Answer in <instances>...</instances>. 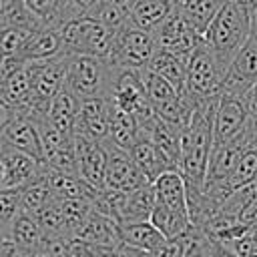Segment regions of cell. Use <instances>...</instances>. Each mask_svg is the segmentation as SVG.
<instances>
[{
    "label": "cell",
    "mask_w": 257,
    "mask_h": 257,
    "mask_svg": "<svg viewBox=\"0 0 257 257\" xmlns=\"http://www.w3.org/2000/svg\"><path fill=\"white\" fill-rule=\"evenodd\" d=\"M253 24H255V18L251 16V12L239 2L229 0L205 30L203 44L213 52L219 64L227 70L235 60V56L239 54V50L251 38Z\"/></svg>",
    "instance_id": "obj_1"
},
{
    "label": "cell",
    "mask_w": 257,
    "mask_h": 257,
    "mask_svg": "<svg viewBox=\"0 0 257 257\" xmlns=\"http://www.w3.org/2000/svg\"><path fill=\"white\" fill-rule=\"evenodd\" d=\"M116 68L108 60L88 54H66V88L80 100L108 98Z\"/></svg>",
    "instance_id": "obj_2"
},
{
    "label": "cell",
    "mask_w": 257,
    "mask_h": 257,
    "mask_svg": "<svg viewBox=\"0 0 257 257\" xmlns=\"http://www.w3.org/2000/svg\"><path fill=\"white\" fill-rule=\"evenodd\" d=\"M60 34L64 42V54H88L108 60L114 32H110L92 16L84 14L68 20L60 28Z\"/></svg>",
    "instance_id": "obj_3"
},
{
    "label": "cell",
    "mask_w": 257,
    "mask_h": 257,
    "mask_svg": "<svg viewBox=\"0 0 257 257\" xmlns=\"http://www.w3.org/2000/svg\"><path fill=\"white\" fill-rule=\"evenodd\" d=\"M225 72L227 70L219 64V60L213 56V52L201 40V44L195 48V52L191 54L189 64H187L185 94L199 102L219 98L223 92Z\"/></svg>",
    "instance_id": "obj_4"
},
{
    "label": "cell",
    "mask_w": 257,
    "mask_h": 257,
    "mask_svg": "<svg viewBox=\"0 0 257 257\" xmlns=\"http://www.w3.org/2000/svg\"><path fill=\"white\" fill-rule=\"evenodd\" d=\"M155 52L157 42L153 32H145L131 24H124L118 32H114L108 64L120 70H143L147 68Z\"/></svg>",
    "instance_id": "obj_5"
},
{
    "label": "cell",
    "mask_w": 257,
    "mask_h": 257,
    "mask_svg": "<svg viewBox=\"0 0 257 257\" xmlns=\"http://www.w3.org/2000/svg\"><path fill=\"white\" fill-rule=\"evenodd\" d=\"M108 100L114 106H118L120 110L133 114L137 118L139 126H143L145 122H149L155 116V108L149 102V96L145 92L139 70H120V68H116Z\"/></svg>",
    "instance_id": "obj_6"
},
{
    "label": "cell",
    "mask_w": 257,
    "mask_h": 257,
    "mask_svg": "<svg viewBox=\"0 0 257 257\" xmlns=\"http://www.w3.org/2000/svg\"><path fill=\"white\" fill-rule=\"evenodd\" d=\"M32 108L44 112L50 100L66 86V54L30 62Z\"/></svg>",
    "instance_id": "obj_7"
},
{
    "label": "cell",
    "mask_w": 257,
    "mask_h": 257,
    "mask_svg": "<svg viewBox=\"0 0 257 257\" xmlns=\"http://www.w3.org/2000/svg\"><path fill=\"white\" fill-rule=\"evenodd\" d=\"M153 36H155V42H157V50H165V52L177 54V56H181L185 60L191 58V54L195 52V48L203 40V36L181 14L179 4L173 10V14L153 32Z\"/></svg>",
    "instance_id": "obj_8"
},
{
    "label": "cell",
    "mask_w": 257,
    "mask_h": 257,
    "mask_svg": "<svg viewBox=\"0 0 257 257\" xmlns=\"http://www.w3.org/2000/svg\"><path fill=\"white\" fill-rule=\"evenodd\" d=\"M255 82H257V32L251 34V38L245 42V46L239 50V54L227 68L223 80V92L245 98L251 104V90Z\"/></svg>",
    "instance_id": "obj_9"
},
{
    "label": "cell",
    "mask_w": 257,
    "mask_h": 257,
    "mask_svg": "<svg viewBox=\"0 0 257 257\" xmlns=\"http://www.w3.org/2000/svg\"><path fill=\"white\" fill-rule=\"evenodd\" d=\"M106 147V175L104 185L112 191H135L143 185H149L147 177L141 173L137 163L133 161L126 149L114 147L106 139L102 141Z\"/></svg>",
    "instance_id": "obj_10"
},
{
    "label": "cell",
    "mask_w": 257,
    "mask_h": 257,
    "mask_svg": "<svg viewBox=\"0 0 257 257\" xmlns=\"http://www.w3.org/2000/svg\"><path fill=\"white\" fill-rule=\"evenodd\" d=\"M251 112V104L245 98L233 96V94H221L215 114V128H213V149L229 143L235 135L241 133V128L247 122V116Z\"/></svg>",
    "instance_id": "obj_11"
},
{
    "label": "cell",
    "mask_w": 257,
    "mask_h": 257,
    "mask_svg": "<svg viewBox=\"0 0 257 257\" xmlns=\"http://www.w3.org/2000/svg\"><path fill=\"white\" fill-rule=\"evenodd\" d=\"M74 153H76V165L78 175L84 183H88L92 189H106L104 175H106V147L102 141H88L84 137L72 135Z\"/></svg>",
    "instance_id": "obj_12"
},
{
    "label": "cell",
    "mask_w": 257,
    "mask_h": 257,
    "mask_svg": "<svg viewBox=\"0 0 257 257\" xmlns=\"http://www.w3.org/2000/svg\"><path fill=\"white\" fill-rule=\"evenodd\" d=\"M0 159L6 167V185L4 189H26L38 181H42L44 177V169L46 165L34 161L32 157L12 149V147H6L4 143L0 145Z\"/></svg>",
    "instance_id": "obj_13"
},
{
    "label": "cell",
    "mask_w": 257,
    "mask_h": 257,
    "mask_svg": "<svg viewBox=\"0 0 257 257\" xmlns=\"http://www.w3.org/2000/svg\"><path fill=\"white\" fill-rule=\"evenodd\" d=\"M110 100L108 98H86L80 104V112L74 122L72 135L88 141H104L108 135Z\"/></svg>",
    "instance_id": "obj_14"
},
{
    "label": "cell",
    "mask_w": 257,
    "mask_h": 257,
    "mask_svg": "<svg viewBox=\"0 0 257 257\" xmlns=\"http://www.w3.org/2000/svg\"><path fill=\"white\" fill-rule=\"evenodd\" d=\"M0 141L6 145V147H12L28 157H32L34 161L46 165V159H44V151H42V143H40V137H38V131L34 126V122L30 120V116L26 114H18L8 126L6 131L0 135Z\"/></svg>",
    "instance_id": "obj_15"
},
{
    "label": "cell",
    "mask_w": 257,
    "mask_h": 257,
    "mask_svg": "<svg viewBox=\"0 0 257 257\" xmlns=\"http://www.w3.org/2000/svg\"><path fill=\"white\" fill-rule=\"evenodd\" d=\"M139 128L163 153V157L169 161V165L175 171H179V165H181V137H183V133L177 126H173L171 122H167L161 116H157V114L149 122L139 126Z\"/></svg>",
    "instance_id": "obj_16"
},
{
    "label": "cell",
    "mask_w": 257,
    "mask_h": 257,
    "mask_svg": "<svg viewBox=\"0 0 257 257\" xmlns=\"http://www.w3.org/2000/svg\"><path fill=\"white\" fill-rule=\"evenodd\" d=\"M128 153H131V157H133V161L137 163V167L141 169V173L147 177V181L153 185L161 175H165L167 171H175L171 165H169V161L163 157V153L151 143V139L145 135V133H141V128H139V137H137V141L133 143V147L128 149Z\"/></svg>",
    "instance_id": "obj_17"
},
{
    "label": "cell",
    "mask_w": 257,
    "mask_h": 257,
    "mask_svg": "<svg viewBox=\"0 0 257 257\" xmlns=\"http://www.w3.org/2000/svg\"><path fill=\"white\" fill-rule=\"evenodd\" d=\"M0 96L14 108L16 114H28V110L32 108L30 62H24L0 84Z\"/></svg>",
    "instance_id": "obj_18"
},
{
    "label": "cell",
    "mask_w": 257,
    "mask_h": 257,
    "mask_svg": "<svg viewBox=\"0 0 257 257\" xmlns=\"http://www.w3.org/2000/svg\"><path fill=\"white\" fill-rule=\"evenodd\" d=\"M179 0H137L126 24L145 30L155 32L177 8Z\"/></svg>",
    "instance_id": "obj_19"
},
{
    "label": "cell",
    "mask_w": 257,
    "mask_h": 257,
    "mask_svg": "<svg viewBox=\"0 0 257 257\" xmlns=\"http://www.w3.org/2000/svg\"><path fill=\"white\" fill-rule=\"evenodd\" d=\"M149 221L159 229V233L167 241L185 239L195 229L189 211H175V209H169V207H163V205H157V203L153 207V213H151Z\"/></svg>",
    "instance_id": "obj_20"
},
{
    "label": "cell",
    "mask_w": 257,
    "mask_h": 257,
    "mask_svg": "<svg viewBox=\"0 0 257 257\" xmlns=\"http://www.w3.org/2000/svg\"><path fill=\"white\" fill-rule=\"evenodd\" d=\"M80 104L82 100L72 92L68 90L66 86L50 100V104L46 106L44 114L46 118L58 128L62 131L64 135H70L72 137V131H74V122H76V116L80 112Z\"/></svg>",
    "instance_id": "obj_21"
},
{
    "label": "cell",
    "mask_w": 257,
    "mask_h": 257,
    "mask_svg": "<svg viewBox=\"0 0 257 257\" xmlns=\"http://www.w3.org/2000/svg\"><path fill=\"white\" fill-rule=\"evenodd\" d=\"M60 54H64V42H62L60 30L58 28H44V30H38L30 36V40L26 42V46L18 58L22 62H36V60L54 58Z\"/></svg>",
    "instance_id": "obj_22"
},
{
    "label": "cell",
    "mask_w": 257,
    "mask_h": 257,
    "mask_svg": "<svg viewBox=\"0 0 257 257\" xmlns=\"http://www.w3.org/2000/svg\"><path fill=\"white\" fill-rule=\"evenodd\" d=\"M155 203L175 209V211H189L187 207V185L179 171H167L153 183Z\"/></svg>",
    "instance_id": "obj_23"
},
{
    "label": "cell",
    "mask_w": 257,
    "mask_h": 257,
    "mask_svg": "<svg viewBox=\"0 0 257 257\" xmlns=\"http://www.w3.org/2000/svg\"><path fill=\"white\" fill-rule=\"evenodd\" d=\"M76 239H82L86 243H92V245H98V247H120V235H118V225L100 215V213H94L90 211L88 219L84 221V225L80 227Z\"/></svg>",
    "instance_id": "obj_24"
},
{
    "label": "cell",
    "mask_w": 257,
    "mask_h": 257,
    "mask_svg": "<svg viewBox=\"0 0 257 257\" xmlns=\"http://www.w3.org/2000/svg\"><path fill=\"white\" fill-rule=\"evenodd\" d=\"M10 239H12L20 249L28 251L32 257H34V253H38V251L46 245V241H50V239H46V235H44V231H42L38 219H36L32 213L24 211V209L18 213V217H16V221H14V225H12Z\"/></svg>",
    "instance_id": "obj_25"
},
{
    "label": "cell",
    "mask_w": 257,
    "mask_h": 257,
    "mask_svg": "<svg viewBox=\"0 0 257 257\" xmlns=\"http://www.w3.org/2000/svg\"><path fill=\"white\" fill-rule=\"evenodd\" d=\"M118 235H120V243L124 247L137 249V251H145V253L155 251L157 247H161L167 241L151 221L120 225L118 227Z\"/></svg>",
    "instance_id": "obj_26"
},
{
    "label": "cell",
    "mask_w": 257,
    "mask_h": 257,
    "mask_svg": "<svg viewBox=\"0 0 257 257\" xmlns=\"http://www.w3.org/2000/svg\"><path fill=\"white\" fill-rule=\"evenodd\" d=\"M139 72H141V80H143L145 92L149 96V102L155 108V114H161V112H165L167 108H171L173 104L179 102L183 92H179L169 80H165L163 76H159V74H155L147 68H143Z\"/></svg>",
    "instance_id": "obj_27"
},
{
    "label": "cell",
    "mask_w": 257,
    "mask_h": 257,
    "mask_svg": "<svg viewBox=\"0 0 257 257\" xmlns=\"http://www.w3.org/2000/svg\"><path fill=\"white\" fill-rule=\"evenodd\" d=\"M187 64L189 60L165 52V50H157L153 54V58L147 64V70L163 76L165 80H169L179 92H185V82H187Z\"/></svg>",
    "instance_id": "obj_28"
},
{
    "label": "cell",
    "mask_w": 257,
    "mask_h": 257,
    "mask_svg": "<svg viewBox=\"0 0 257 257\" xmlns=\"http://www.w3.org/2000/svg\"><path fill=\"white\" fill-rule=\"evenodd\" d=\"M227 2L229 0H179V10L187 22L203 36Z\"/></svg>",
    "instance_id": "obj_29"
},
{
    "label": "cell",
    "mask_w": 257,
    "mask_h": 257,
    "mask_svg": "<svg viewBox=\"0 0 257 257\" xmlns=\"http://www.w3.org/2000/svg\"><path fill=\"white\" fill-rule=\"evenodd\" d=\"M139 137V122L133 114L120 110L110 102V116H108V135L106 141L120 149H131Z\"/></svg>",
    "instance_id": "obj_30"
},
{
    "label": "cell",
    "mask_w": 257,
    "mask_h": 257,
    "mask_svg": "<svg viewBox=\"0 0 257 257\" xmlns=\"http://www.w3.org/2000/svg\"><path fill=\"white\" fill-rule=\"evenodd\" d=\"M135 2L137 0H98L86 14L104 24L110 32H118L126 24Z\"/></svg>",
    "instance_id": "obj_31"
},
{
    "label": "cell",
    "mask_w": 257,
    "mask_h": 257,
    "mask_svg": "<svg viewBox=\"0 0 257 257\" xmlns=\"http://www.w3.org/2000/svg\"><path fill=\"white\" fill-rule=\"evenodd\" d=\"M22 4L44 24V28H62L68 0H22Z\"/></svg>",
    "instance_id": "obj_32"
},
{
    "label": "cell",
    "mask_w": 257,
    "mask_h": 257,
    "mask_svg": "<svg viewBox=\"0 0 257 257\" xmlns=\"http://www.w3.org/2000/svg\"><path fill=\"white\" fill-rule=\"evenodd\" d=\"M22 211V193L18 189H0V237H10L12 225Z\"/></svg>",
    "instance_id": "obj_33"
},
{
    "label": "cell",
    "mask_w": 257,
    "mask_h": 257,
    "mask_svg": "<svg viewBox=\"0 0 257 257\" xmlns=\"http://www.w3.org/2000/svg\"><path fill=\"white\" fill-rule=\"evenodd\" d=\"M20 193H22V209L28 211V213H32L34 217L56 199V195L52 193V189L46 185L44 177H42V181L30 185L26 189H22Z\"/></svg>",
    "instance_id": "obj_34"
},
{
    "label": "cell",
    "mask_w": 257,
    "mask_h": 257,
    "mask_svg": "<svg viewBox=\"0 0 257 257\" xmlns=\"http://www.w3.org/2000/svg\"><path fill=\"white\" fill-rule=\"evenodd\" d=\"M32 34L34 32H28V30H22V28H14V26L2 28V32H0V56L18 58Z\"/></svg>",
    "instance_id": "obj_35"
},
{
    "label": "cell",
    "mask_w": 257,
    "mask_h": 257,
    "mask_svg": "<svg viewBox=\"0 0 257 257\" xmlns=\"http://www.w3.org/2000/svg\"><path fill=\"white\" fill-rule=\"evenodd\" d=\"M183 257H211L209 253V237L201 229H193L191 235L187 237L185 245V255Z\"/></svg>",
    "instance_id": "obj_36"
},
{
    "label": "cell",
    "mask_w": 257,
    "mask_h": 257,
    "mask_svg": "<svg viewBox=\"0 0 257 257\" xmlns=\"http://www.w3.org/2000/svg\"><path fill=\"white\" fill-rule=\"evenodd\" d=\"M96 2H98V0H68L66 10H64V24H66L68 20H74V18H78V16H84ZM64 24H62V26H64Z\"/></svg>",
    "instance_id": "obj_37"
},
{
    "label": "cell",
    "mask_w": 257,
    "mask_h": 257,
    "mask_svg": "<svg viewBox=\"0 0 257 257\" xmlns=\"http://www.w3.org/2000/svg\"><path fill=\"white\" fill-rule=\"evenodd\" d=\"M34 257H68L66 241H62V239H50V241H46V245L38 253H34Z\"/></svg>",
    "instance_id": "obj_38"
},
{
    "label": "cell",
    "mask_w": 257,
    "mask_h": 257,
    "mask_svg": "<svg viewBox=\"0 0 257 257\" xmlns=\"http://www.w3.org/2000/svg\"><path fill=\"white\" fill-rule=\"evenodd\" d=\"M0 257H32V255L20 249L10 237H0Z\"/></svg>",
    "instance_id": "obj_39"
},
{
    "label": "cell",
    "mask_w": 257,
    "mask_h": 257,
    "mask_svg": "<svg viewBox=\"0 0 257 257\" xmlns=\"http://www.w3.org/2000/svg\"><path fill=\"white\" fill-rule=\"evenodd\" d=\"M243 133L249 141V147H257V106L251 108V112L247 116V122L243 126Z\"/></svg>",
    "instance_id": "obj_40"
},
{
    "label": "cell",
    "mask_w": 257,
    "mask_h": 257,
    "mask_svg": "<svg viewBox=\"0 0 257 257\" xmlns=\"http://www.w3.org/2000/svg\"><path fill=\"white\" fill-rule=\"evenodd\" d=\"M16 116H18V114L14 112V108L0 96V135L6 131V126H8Z\"/></svg>",
    "instance_id": "obj_41"
},
{
    "label": "cell",
    "mask_w": 257,
    "mask_h": 257,
    "mask_svg": "<svg viewBox=\"0 0 257 257\" xmlns=\"http://www.w3.org/2000/svg\"><path fill=\"white\" fill-rule=\"evenodd\" d=\"M207 235V233H205ZM209 237V235H207ZM209 253H211V257H237L227 245H223V243H219V241H215V239H211L209 237Z\"/></svg>",
    "instance_id": "obj_42"
},
{
    "label": "cell",
    "mask_w": 257,
    "mask_h": 257,
    "mask_svg": "<svg viewBox=\"0 0 257 257\" xmlns=\"http://www.w3.org/2000/svg\"><path fill=\"white\" fill-rule=\"evenodd\" d=\"M14 2L16 0H0V26L4 28V18H6V14L10 12V8L14 6Z\"/></svg>",
    "instance_id": "obj_43"
},
{
    "label": "cell",
    "mask_w": 257,
    "mask_h": 257,
    "mask_svg": "<svg viewBox=\"0 0 257 257\" xmlns=\"http://www.w3.org/2000/svg\"><path fill=\"white\" fill-rule=\"evenodd\" d=\"M235 2H239L241 6H245V8L251 12L253 18L257 16V0H235Z\"/></svg>",
    "instance_id": "obj_44"
},
{
    "label": "cell",
    "mask_w": 257,
    "mask_h": 257,
    "mask_svg": "<svg viewBox=\"0 0 257 257\" xmlns=\"http://www.w3.org/2000/svg\"><path fill=\"white\" fill-rule=\"evenodd\" d=\"M4 185H6V167L0 159V189H4Z\"/></svg>",
    "instance_id": "obj_45"
},
{
    "label": "cell",
    "mask_w": 257,
    "mask_h": 257,
    "mask_svg": "<svg viewBox=\"0 0 257 257\" xmlns=\"http://www.w3.org/2000/svg\"><path fill=\"white\" fill-rule=\"evenodd\" d=\"M255 106H257V82H255V86L251 90V108H255Z\"/></svg>",
    "instance_id": "obj_46"
},
{
    "label": "cell",
    "mask_w": 257,
    "mask_h": 257,
    "mask_svg": "<svg viewBox=\"0 0 257 257\" xmlns=\"http://www.w3.org/2000/svg\"><path fill=\"white\" fill-rule=\"evenodd\" d=\"M253 32H257V16H255V24H253Z\"/></svg>",
    "instance_id": "obj_47"
}]
</instances>
